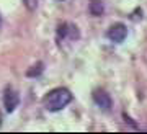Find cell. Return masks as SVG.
Returning a JSON list of instances; mask_svg holds the SVG:
<instances>
[{
    "mask_svg": "<svg viewBox=\"0 0 147 134\" xmlns=\"http://www.w3.org/2000/svg\"><path fill=\"white\" fill-rule=\"evenodd\" d=\"M0 28H2V16H0Z\"/></svg>",
    "mask_w": 147,
    "mask_h": 134,
    "instance_id": "9",
    "label": "cell"
},
{
    "mask_svg": "<svg viewBox=\"0 0 147 134\" xmlns=\"http://www.w3.org/2000/svg\"><path fill=\"white\" fill-rule=\"evenodd\" d=\"M127 36V28L124 23H115L106 31V38L113 43H123Z\"/></svg>",
    "mask_w": 147,
    "mask_h": 134,
    "instance_id": "2",
    "label": "cell"
},
{
    "mask_svg": "<svg viewBox=\"0 0 147 134\" xmlns=\"http://www.w3.org/2000/svg\"><path fill=\"white\" fill-rule=\"evenodd\" d=\"M18 103H20L18 93H16L11 87H7L5 93H3V105H5V110L8 111V113H11V111L18 106Z\"/></svg>",
    "mask_w": 147,
    "mask_h": 134,
    "instance_id": "4",
    "label": "cell"
},
{
    "mask_svg": "<svg viewBox=\"0 0 147 134\" xmlns=\"http://www.w3.org/2000/svg\"><path fill=\"white\" fill-rule=\"evenodd\" d=\"M72 102V93L69 92L67 88L59 87L54 88L51 92L46 93V97L42 98V105L47 111H61L62 108H65L69 103Z\"/></svg>",
    "mask_w": 147,
    "mask_h": 134,
    "instance_id": "1",
    "label": "cell"
},
{
    "mask_svg": "<svg viewBox=\"0 0 147 134\" xmlns=\"http://www.w3.org/2000/svg\"><path fill=\"white\" fill-rule=\"evenodd\" d=\"M23 2V5L26 7L30 12H34L36 10V7H38V0H21Z\"/></svg>",
    "mask_w": 147,
    "mask_h": 134,
    "instance_id": "7",
    "label": "cell"
},
{
    "mask_svg": "<svg viewBox=\"0 0 147 134\" xmlns=\"http://www.w3.org/2000/svg\"><path fill=\"white\" fill-rule=\"evenodd\" d=\"M90 13L95 16H98L103 13V3L101 2H98V0H93L92 3H90Z\"/></svg>",
    "mask_w": 147,
    "mask_h": 134,
    "instance_id": "6",
    "label": "cell"
},
{
    "mask_svg": "<svg viewBox=\"0 0 147 134\" xmlns=\"http://www.w3.org/2000/svg\"><path fill=\"white\" fill-rule=\"evenodd\" d=\"M93 102H95V105L100 110H103V111H110L111 105H113L111 103V97L103 90V88H96L93 92Z\"/></svg>",
    "mask_w": 147,
    "mask_h": 134,
    "instance_id": "3",
    "label": "cell"
},
{
    "mask_svg": "<svg viewBox=\"0 0 147 134\" xmlns=\"http://www.w3.org/2000/svg\"><path fill=\"white\" fill-rule=\"evenodd\" d=\"M57 36H59V39L61 38L62 39H65V38L75 39V38H79V31H77V28L74 25H70V23H62L57 28Z\"/></svg>",
    "mask_w": 147,
    "mask_h": 134,
    "instance_id": "5",
    "label": "cell"
},
{
    "mask_svg": "<svg viewBox=\"0 0 147 134\" xmlns=\"http://www.w3.org/2000/svg\"><path fill=\"white\" fill-rule=\"evenodd\" d=\"M42 67V64H38V66H34L33 67V69H36V70H30V72H28V75H30V77H33V75H38V74H41V69Z\"/></svg>",
    "mask_w": 147,
    "mask_h": 134,
    "instance_id": "8",
    "label": "cell"
}]
</instances>
